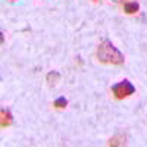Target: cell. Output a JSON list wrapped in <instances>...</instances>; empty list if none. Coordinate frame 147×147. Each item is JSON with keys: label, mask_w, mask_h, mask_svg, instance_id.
I'll return each instance as SVG.
<instances>
[{"label": "cell", "mask_w": 147, "mask_h": 147, "mask_svg": "<svg viewBox=\"0 0 147 147\" xmlns=\"http://www.w3.org/2000/svg\"><path fill=\"white\" fill-rule=\"evenodd\" d=\"M97 59H99V62L107 65H122L125 62L124 55L109 40H103L99 44V47H97Z\"/></svg>", "instance_id": "cell-1"}, {"label": "cell", "mask_w": 147, "mask_h": 147, "mask_svg": "<svg viewBox=\"0 0 147 147\" xmlns=\"http://www.w3.org/2000/svg\"><path fill=\"white\" fill-rule=\"evenodd\" d=\"M112 93L118 100H124L127 97H129L131 94L136 93V87H134L128 80H124V81L112 85Z\"/></svg>", "instance_id": "cell-2"}, {"label": "cell", "mask_w": 147, "mask_h": 147, "mask_svg": "<svg viewBox=\"0 0 147 147\" xmlns=\"http://www.w3.org/2000/svg\"><path fill=\"white\" fill-rule=\"evenodd\" d=\"M13 124V118H12V113L7 109L2 107L0 109V127L2 128H7Z\"/></svg>", "instance_id": "cell-3"}, {"label": "cell", "mask_w": 147, "mask_h": 147, "mask_svg": "<svg viewBox=\"0 0 147 147\" xmlns=\"http://www.w3.org/2000/svg\"><path fill=\"white\" fill-rule=\"evenodd\" d=\"M122 7H124V12L127 15H134L140 10V5L137 0H129V2L122 3Z\"/></svg>", "instance_id": "cell-4"}, {"label": "cell", "mask_w": 147, "mask_h": 147, "mask_svg": "<svg viewBox=\"0 0 147 147\" xmlns=\"http://www.w3.org/2000/svg\"><path fill=\"white\" fill-rule=\"evenodd\" d=\"M59 78H60V75H59L56 71H52V72L47 74V82H49V85H50V87L56 85V82L59 81Z\"/></svg>", "instance_id": "cell-5"}, {"label": "cell", "mask_w": 147, "mask_h": 147, "mask_svg": "<svg viewBox=\"0 0 147 147\" xmlns=\"http://www.w3.org/2000/svg\"><path fill=\"white\" fill-rule=\"evenodd\" d=\"M66 105H68V100L65 99V97H57V99L55 100V103H53V106L56 109H65Z\"/></svg>", "instance_id": "cell-6"}, {"label": "cell", "mask_w": 147, "mask_h": 147, "mask_svg": "<svg viewBox=\"0 0 147 147\" xmlns=\"http://www.w3.org/2000/svg\"><path fill=\"white\" fill-rule=\"evenodd\" d=\"M116 3H125V2H129V0H113Z\"/></svg>", "instance_id": "cell-7"}]
</instances>
